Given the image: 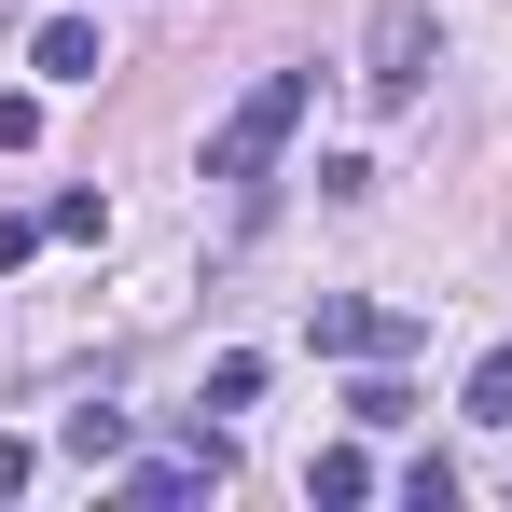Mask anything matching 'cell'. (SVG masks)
<instances>
[{"label":"cell","mask_w":512,"mask_h":512,"mask_svg":"<svg viewBox=\"0 0 512 512\" xmlns=\"http://www.w3.org/2000/svg\"><path fill=\"white\" fill-rule=\"evenodd\" d=\"M305 111H319V84H305V70H263V84L222 111V139H208V180H263L277 153H291V125H305Z\"/></svg>","instance_id":"obj_1"},{"label":"cell","mask_w":512,"mask_h":512,"mask_svg":"<svg viewBox=\"0 0 512 512\" xmlns=\"http://www.w3.org/2000/svg\"><path fill=\"white\" fill-rule=\"evenodd\" d=\"M429 70H443V28H429V0H388V14L360 28V84H374L388 111H402V97H416Z\"/></svg>","instance_id":"obj_2"},{"label":"cell","mask_w":512,"mask_h":512,"mask_svg":"<svg viewBox=\"0 0 512 512\" xmlns=\"http://www.w3.org/2000/svg\"><path fill=\"white\" fill-rule=\"evenodd\" d=\"M208 485H222V443H194V457H139V471H125V499H139V512H167V499H208Z\"/></svg>","instance_id":"obj_3"},{"label":"cell","mask_w":512,"mask_h":512,"mask_svg":"<svg viewBox=\"0 0 512 512\" xmlns=\"http://www.w3.org/2000/svg\"><path fill=\"white\" fill-rule=\"evenodd\" d=\"M305 333L333 346V360H388V346H416V319H374V305H319Z\"/></svg>","instance_id":"obj_4"},{"label":"cell","mask_w":512,"mask_h":512,"mask_svg":"<svg viewBox=\"0 0 512 512\" xmlns=\"http://www.w3.org/2000/svg\"><path fill=\"white\" fill-rule=\"evenodd\" d=\"M28 70H42V84H97V14H56V28L28 42Z\"/></svg>","instance_id":"obj_5"},{"label":"cell","mask_w":512,"mask_h":512,"mask_svg":"<svg viewBox=\"0 0 512 512\" xmlns=\"http://www.w3.org/2000/svg\"><path fill=\"white\" fill-rule=\"evenodd\" d=\"M305 499H374V457L333 443V457H305Z\"/></svg>","instance_id":"obj_6"},{"label":"cell","mask_w":512,"mask_h":512,"mask_svg":"<svg viewBox=\"0 0 512 512\" xmlns=\"http://www.w3.org/2000/svg\"><path fill=\"white\" fill-rule=\"evenodd\" d=\"M346 416H360V429H402V416H416V388H402V374H360V388H346Z\"/></svg>","instance_id":"obj_7"},{"label":"cell","mask_w":512,"mask_h":512,"mask_svg":"<svg viewBox=\"0 0 512 512\" xmlns=\"http://www.w3.org/2000/svg\"><path fill=\"white\" fill-rule=\"evenodd\" d=\"M471 416L512 429V346H485V360H471Z\"/></svg>","instance_id":"obj_8"},{"label":"cell","mask_w":512,"mask_h":512,"mask_svg":"<svg viewBox=\"0 0 512 512\" xmlns=\"http://www.w3.org/2000/svg\"><path fill=\"white\" fill-rule=\"evenodd\" d=\"M56 443H70V457H111V443H125V416H111V402H70V429H56Z\"/></svg>","instance_id":"obj_9"},{"label":"cell","mask_w":512,"mask_h":512,"mask_svg":"<svg viewBox=\"0 0 512 512\" xmlns=\"http://www.w3.org/2000/svg\"><path fill=\"white\" fill-rule=\"evenodd\" d=\"M42 236H56V222H42V208H14V222H0V277H14L28 250H42Z\"/></svg>","instance_id":"obj_10"},{"label":"cell","mask_w":512,"mask_h":512,"mask_svg":"<svg viewBox=\"0 0 512 512\" xmlns=\"http://www.w3.org/2000/svg\"><path fill=\"white\" fill-rule=\"evenodd\" d=\"M42 139V97H0V153H28Z\"/></svg>","instance_id":"obj_11"},{"label":"cell","mask_w":512,"mask_h":512,"mask_svg":"<svg viewBox=\"0 0 512 512\" xmlns=\"http://www.w3.org/2000/svg\"><path fill=\"white\" fill-rule=\"evenodd\" d=\"M14 485H28V443H0V499H14Z\"/></svg>","instance_id":"obj_12"}]
</instances>
